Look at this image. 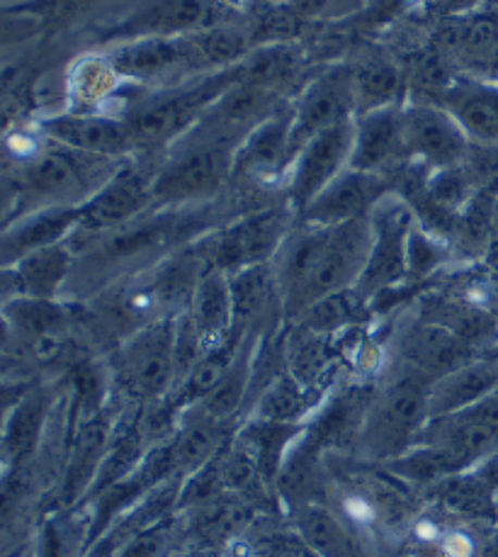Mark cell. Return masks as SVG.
<instances>
[{
  "label": "cell",
  "instance_id": "obj_1",
  "mask_svg": "<svg viewBox=\"0 0 498 557\" xmlns=\"http://www.w3.org/2000/svg\"><path fill=\"white\" fill-rule=\"evenodd\" d=\"M370 246V216L344 224L297 222L270 261L287 324L297 322L324 297L356 287L365 271Z\"/></svg>",
  "mask_w": 498,
  "mask_h": 557
},
{
  "label": "cell",
  "instance_id": "obj_2",
  "mask_svg": "<svg viewBox=\"0 0 498 557\" xmlns=\"http://www.w3.org/2000/svg\"><path fill=\"white\" fill-rule=\"evenodd\" d=\"M428 392V380L387 358L350 458L384 466L416 446L431 419Z\"/></svg>",
  "mask_w": 498,
  "mask_h": 557
},
{
  "label": "cell",
  "instance_id": "obj_3",
  "mask_svg": "<svg viewBox=\"0 0 498 557\" xmlns=\"http://www.w3.org/2000/svg\"><path fill=\"white\" fill-rule=\"evenodd\" d=\"M112 399L122 407H147L165 399L178 383L175 317L139 326L110 350Z\"/></svg>",
  "mask_w": 498,
  "mask_h": 557
},
{
  "label": "cell",
  "instance_id": "obj_4",
  "mask_svg": "<svg viewBox=\"0 0 498 557\" xmlns=\"http://www.w3.org/2000/svg\"><path fill=\"white\" fill-rule=\"evenodd\" d=\"M295 226L297 212L285 200L279 205H265V208L244 212L236 220L202 234L190 246L210 271H222L229 275L246 265L273 261Z\"/></svg>",
  "mask_w": 498,
  "mask_h": 557
},
{
  "label": "cell",
  "instance_id": "obj_5",
  "mask_svg": "<svg viewBox=\"0 0 498 557\" xmlns=\"http://www.w3.org/2000/svg\"><path fill=\"white\" fill-rule=\"evenodd\" d=\"M236 147L185 134L153 178V210L195 208L234 178Z\"/></svg>",
  "mask_w": 498,
  "mask_h": 557
},
{
  "label": "cell",
  "instance_id": "obj_6",
  "mask_svg": "<svg viewBox=\"0 0 498 557\" xmlns=\"http://www.w3.org/2000/svg\"><path fill=\"white\" fill-rule=\"evenodd\" d=\"M238 81H241V61L232 69L214 71V74L195 81L190 86L163 92V96L134 108L122 120L127 122L137 149L149 151L169 147V144L173 147Z\"/></svg>",
  "mask_w": 498,
  "mask_h": 557
},
{
  "label": "cell",
  "instance_id": "obj_7",
  "mask_svg": "<svg viewBox=\"0 0 498 557\" xmlns=\"http://www.w3.org/2000/svg\"><path fill=\"white\" fill-rule=\"evenodd\" d=\"M413 224L416 214L397 193L384 195L370 212V256L365 271L352 287L362 302L370 305L377 295L409 283V236Z\"/></svg>",
  "mask_w": 498,
  "mask_h": 557
},
{
  "label": "cell",
  "instance_id": "obj_8",
  "mask_svg": "<svg viewBox=\"0 0 498 557\" xmlns=\"http://www.w3.org/2000/svg\"><path fill=\"white\" fill-rule=\"evenodd\" d=\"M229 5L222 0H144L115 25L102 27L96 42H132L147 37H185L200 29L226 25Z\"/></svg>",
  "mask_w": 498,
  "mask_h": 557
},
{
  "label": "cell",
  "instance_id": "obj_9",
  "mask_svg": "<svg viewBox=\"0 0 498 557\" xmlns=\"http://www.w3.org/2000/svg\"><path fill=\"white\" fill-rule=\"evenodd\" d=\"M159 169H144L139 163H122V166L80 205V226L69 244H86L100 234L129 224L137 216L153 210V178Z\"/></svg>",
  "mask_w": 498,
  "mask_h": 557
},
{
  "label": "cell",
  "instance_id": "obj_10",
  "mask_svg": "<svg viewBox=\"0 0 498 557\" xmlns=\"http://www.w3.org/2000/svg\"><path fill=\"white\" fill-rule=\"evenodd\" d=\"M356 117V88L352 69L331 66L311 78L292 106V127H289V169L307 144L319 132Z\"/></svg>",
  "mask_w": 498,
  "mask_h": 557
},
{
  "label": "cell",
  "instance_id": "obj_11",
  "mask_svg": "<svg viewBox=\"0 0 498 557\" xmlns=\"http://www.w3.org/2000/svg\"><path fill=\"white\" fill-rule=\"evenodd\" d=\"M480 356L484 354L462 342L450 329L425 322L416 312L394 332L389 342V360L407 366L431 385Z\"/></svg>",
  "mask_w": 498,
  "mask_h": 557
},
{
  "label": "cell",
  "instance_id": "obj_12",
  "mask_svg": "<svg viewBox=\"0 0 498 557\" xmlns=\"http://www.w3.org/2000/svg\"><path fill=\"white\" fill-rule=\"evenodd\" d=\"M352 141H356V117L338 122V125L319 132L307 147L297 153L289 169L287 202L289 208L302 214L309 202L324 193L340 173L350 169Z\"/></svg>",
  "mask_w": 498,
  "mask_h": 557
},
{
  "label": "cell",
  "instance_id": "obj_13",
  "mask_svg": "<svg viewBox=\"0 0 498 557\" xmlns=\"http://www.w3.org/2000/svg\"><path fill=\"white\" fill-rule=\"evenodd\" d=\"M416 443L443 448L464 470H472L498 448V395L494 392L474 407L431 417Z\"/></svg>",
  "mask_w": 498,
  "mask_h": 557
},
{
  "label": "cell",
  "instance_id": "obj_14",
  "mask_svg": "<svg viewBox=\"0 0 498 557\" xmlns=\"http://www.w3.org/2000/svg\"><path fill=\"white\" fill-rule=\"evenodd\" d=\"M403 137L407 157L425 163L431 171L462 163L470 137L448 110L428 100L403 102Z\"/></svg>",
  "mask_w": 498,
  "mask_h": 557
},
{
  "label": "cell",
  "instance_id": "obj_15",
  "mask_svg": "<svg viewBox=\"0 0 498 557\" xmlns=\"http://www.w3.org/2000/svg\"><path fill=\"white\" fill-rule=\"evenodd\" d=\"M39 127L47 134V139L61 144V147L88 153V157L122 161L137 151L127 122L102 115V112L71 110L64 115L41 120Z\"/></svg>",
  "mask_w": 498,
  "mask_h": 557
},
{
  "label": "cell",
  "instance_id": "obj_16",
  "mask_svg": "<svg viewBox=\"0 0 498 557\" xmlns=\"http://www.w3.org/2000/svg\"><path fill=\"white\" fill-rule=\"evenodd\" d=\"M108 59L122 78L137 84H155L175 74H195L200 69L190 37H147L120 42Z\"/></svg>",
  "mask_w": 498,
  "mask_h": 557
},
{
  "label": "cell",
  "instance_id": "obj_17",
  "mask_svg": "<svg viewBox=\"0 0 498 557\" xmlns=\"http://www.w3.org/2000/svg\"><path fill=\"white\" fill-rule=\"evenodd\" d=\"M391 193L387 175L346 169L338 178L319 193L309 208L297 216L307 224H344L352 220H368L375 205Z\"/></svg>",
  "mask_w": 498,
  "mask_h": 557
},
{
  "label": "cell",
  "instance_id": "obj_18",
  "mask_svg": "<svg viewBox=\"0 0 498 557\" xmlns=\"http://www.w3.org/2000/svg\"><path fill=\"white\" fill-rule=\"evenodd\" d=\"M407 159L403 102L356 115V141H352L350 169L389 175Z\"/></svg>",
  "mask_w": 498,
  "mask_h": 557
},
{
  "label": "cell",
  "instance_id": "obj_19",
  "mask_svg": "<svg viewBox=\"0 0 498 557\" xmlns=\"http://www.w3.org/2000/svg\"><path fill=\"white\" fill-rule=\"evenodd\" d=\"M428 102L448 110L470 141L498 147V84L494 81L472 74L455 76Z\"/></svg>",
  "mask_w": 498,
  "mask_h": 557
},
{
  "label": "cell",
  "instance_id": "obj_20",
  "mask_svg": "<svg viewBox=\"0 0 498 557\" xmlns=\"http://www.w3.org/2000/svg\"><path fill=\"white\" fill-rule=\"evenodd\" d=\"M78 256L74 246L61 242L57 246H47L25 258H20L13 265L3 268L5 300L13 297H39V300H59L64 293L71 275L76 271Z\"/></svg>",
  "mask_w": 498,
  "mask_h": 557
},
{
  "label": "cell",
  "instance_id": "obj_21",
  "mask_svg": "<svg viewBox=\"0 0 498 557\" xmlns=\"http://www.w3.org/2000/svg\"><path fill=\"white\" fill-rule=\"evenodd\" d=\"M229 285L236 326L265 336L279 332V324H287L273 263L246 265L229 273Z\"/></svg>",
  "mask_w": 498,
  "mask_h": 557
},
{
  "label": "cell",
  "instance_id": "obj_22",
  "mask_svg": "<svg viewBox=\"0 0 498 557\" xmlns=\"http://www.w3.org/2000/svg\"><path fill=\"white\" fill-rule=\"evenodd\" d=\"M289 127L292 108H285L248 134L236 149L232 181L273 183L289 173Z\"/></svg>",
  "mask_w": 498,
  "mask_h": 557
},
{
  "label": "cell",
  "instance_id": "obj_23",
  "mask_svg": "<svg viewBox=\"0 0 498 557\" xmlns=\"http://www.w3.org/2000/svg\"><path fill=\"white\" fill-rule=\"evenodd\" d=\"M80 226V205H51L8 222L3 230V268L47 246L69 242Z\"/></svg>",
  "mask_w": 498,
  "mask_h": 557
},
{
  "label": "cell",
  "instance_id": "obj_24",
  "mask_svg": "<svg viewBox=\"0 0 498 557\" xmlns=\"http://www.w3.org/2000/svg\"><path fill=\"white\" fill-rule=\"evenodd\" d=\"M238 424L220 421L197 409L183 411L178 431L171 438V462L175 478L188 480L192 472L204 468L220 456L222 448L234 438Z\"/></svg>",
  "mask_w": 498,
  "mask_h": 557
},
{
  "label": "cell",
  "instance_id": "obj_25",
  "mask_svg": "<svg viewBox=\"0 0 498 557\" xmlns=\"http://www.w3.org/2000/svg\"><path fill=\"white\" fill-rule=\"evenodd\" d=\"M498 389V350L470 360L462 368L435 380L428 392L431 417L450 414L480 405Z\"/></svg>",
  "mask_w": 498,
  "mask_h": 557
},
{
  "label": "cell",
  "instance_id": "obj_26",
  "mask_svg": "<svg viewBox=\"0 0 498 557\" xmlns=\"http://www.w3.org/2000/svg\"><path fill=\"white\" fill-rule=\"evenodd\" d=\"M289 523L316 557H377L344 516H338L328 504H311L289 513Z\"/></svg>",
  "mask_w": 498,
  "mask_h": 557
},
{
  "label": "cell",
  "instance_id": "obj_27",
  "mask_svg": "<svg viewBox=\"0 0 498 557\" xmlns=\"http://www.w3.org/2000/svg\"><path fill=\"white\" fill-rule=\"evenodd\" d=\"M326 397L328 392L311 389L285 370L251 401L241 421L258 419L273 421V424H307Z\"/></svg>",
  "mask_w": 498,
  "mask_h": 557
},
{
  "label": "cell",
  "instance_id": "obj_28",
  "mask_svg": "<svg viewBox=\"0 0 498 557\" xmlns=\"http://www.w3.org/2000/svg\"><path fill=\"white\" fill-rule=\"evenodd\" d=\"M185 312L210 346L229 336L236 329L229 275L222 271H207L197 283L190 307Z\"/></svg>",
  "mask_w": 498,
  "mask_h": 557
},
{
  "label": "cell",
  "instance_id": "obj_29",
  "mask_svg": "<svg viewBox=\"0 0 498 557\" xmlns=\"http://www.w3.org/2000/svg\"><path fill=\"white\" fill-rule=\"evenodd\" d=\"M394 478L407 482L413 490H428L433 484H438L445 478H452L458 472H466L458 458H452L450 453L443 448L425 446V443H416L407 453H401L399 458H394L382 466Z\"/></svg>",
  "mask_w": 498,
  "mask_h": 557
},
{
  "label": "cell",
  "instance_id": "obj_30",
  "mask_svg": "<svg viewBox=\"0 0 498 557\" xmlns=\"http://www.w3.org/2000/svg\"><path fill=\"white\" fill-rule=\"evenodd\" d=\"M122 76L108 57H83L69 69V98L74 112H92L112 98ZM98 112V110H96Z\"/></svg>",
  "mask_w": 498,
  "mask_h": 557
},
{
  "label": "cell",
  "instance_id": "obj_31",
  "mask_svg": "<svg viewBox=\"0 0 498 557\" xmlns=\"http://www.w3.org/2000/svg\"><path fill=\"white\" fill-rule=\"evenodd\" d=\"M401 71L384 59H370L352 69V88H356V115L387 106H401Z\"/></svg>",
  "mask_w": 498,
  "mask_h": 557
},
{
  "label": "cell",
  "instance_id": "obj_32",
  "mask_svg": "<svg viewBox=\"0 0 498 557\" xmlns=\"http://www.w3.org/2000/svg\"><path fill=\"white\" fill-rule=\"evenodd\" d=\"M452 244L445 236L425 230L423 224H413L409 236V283L425 285L452 261Z\"/></svg>",
  "mask_w": 498,
  "mask_h": 557
},
{
  "label": "cell",
  "instance_id": "obj_33",
  "mask_svg": "<svg viewBox=\"0 0 498 557\" xmlns=\"http://www.w3.org/2000/svg\"><path fill=\"white\" fill-rule=\"evenodd\" d=\"M462 169L470 175L476 193L498 195V147L470 141L462 159Z\"/></svg>",
  "mask_w": 498,
  "mask_h": 557
},
{
  "label": "cell",
  "instance_id": "obj_34",
  "mask_svg": "<svg viewBox=\"0 0 498 557\" xmlns=\"http://www.w3.org/2000/svg\"><path fill=\"white\" fill-rule=\"evenodd\" d=\"M90 3V0H25V3H20L15 8H8V13H33V15H47V17H54V15H64V13H74L76 8Z\"/></svg>",
  "mask_w": 498,
  "mask_h": 557
},
{
  "label": "cell",
  "instance_id": "obj_35",
  "mask_svg": "<svg viewBox=\"0 0 498 557\" xmlns=\"http://www.w3.org/2000/svg\"><path fill=\"white\" fill-rule=\"evenodd\" d=\"M470 472L498 499V448L491 453V456H486L482 462H476Z\"/></svg>",
  "mask_w": 498,
  "mask_h": 557
},
{
  "label": "cell",
  "instance_id": "obj_36",
  "mask_svg": "<svg viewBox=\"0 0 498 557\" xmlns=\"http://www.w3.org/2000/svg\"><path fill=\"white\" fill-rule=\"evenodd\" d=\"M117 545H120V539L112 531H108L105 535H100L98 541H92L86 553H83L80 557H115L117 555Z\"/></svg>",
  "mask_w": 498,
  "mask_h": 557
},
{
  "label": "cell",
  "instance_id": "obj_37",
  "mask_svg": "<svg viewBox=\"0 0 498 557\" xmlns=\"http://www.w3.org/2000/svg\"><path fill=\"white\" fill-rule=\"evenodd\" d=\"M165 557H224V548H202V545H183Z\"/></svg>",
  "mask_w": 498,
  "mask_h": 557
},
{
  "label": "cell",
  "instance_id": "obj_38",
  "mask_svg": "<svg viewBox=\"0 0 498 557\" xmlns=\"http://www.w3.org/2000/svg\"><path fill=\"white\" fill-rule=\"evenodd\" d=\"M326 3H328V0H289V5H292L302 17L319 15L321 10L326 8Z\"/></svg>",
  "mask_w": 498,
  "mask_h": 557
},
{
  "label": "cell",
  "instance_id": "obj_39",
  "mask_svg": "<svg viewBox=\"0 0 498 557\" xmlns=\"http://www.w3.org/2000/svg\"><path fill=\"white\" fill-rule=\"evenodd\" d=\"M482 78H489V81H494V84H498V47L494 49V54L489 59V64H486Z\"/></svg>",
  "mask_w": 498,
  "mask_h": 557
},
{
  "label": "cell",
  "instance_id": "obj_40",
  "mask_svg": "<svg viewBox=\"0 0 498 557\" xmlns=\"http://www.w3.org/2000/svg\"><path fill=\"white\" fill-rule=\"evenodd\" d=\"M13 557H39V553H37V539H35L33 545H27L25 550H20V553L13 555Z\"/></svg>",
  "mask_w": 498,
  "mask_h": 557
},
{
  "label": "cell",
  "instance_id": "obj_41",
  "mask_svg": "<svg viewBox=\"0 0 498 557\" xmlns=\"http://www.w3.org/2000/svg\"><path fill=\"white\" fill-rule=\"evenodd\" d=\"M224 5H229V8H238V5H244L246 0H222Z\"/></svg>",
  "mask_w": 498,
  "mask_h": 557
},
{
  "label": "cell",
  "instance_id": "obj_42",
  "mask_svg": "<svg viewBox=\"0 0 498 557\" xmlns=\"http://www.w3.org/2000/svg\"><path fill=\"white\" fill-rule=\"evenodd\" d=\"M496 395H498V389H496Z\"/></svg>",
  "mask_w": 498,
  "mask_h": 557
}]
</instances>
